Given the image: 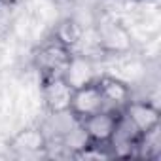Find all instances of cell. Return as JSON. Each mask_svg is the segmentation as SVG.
Returning a JSON list of instances; mask_svg holds the SVG:
<instances>
[{
	"label": "cell",
	"mask_w": 161,
	"mask_h": 161,
	"mask_svg": "<svg viewBox=\"0 0 161 161\" xmlns=\"http://www.w3.org/2000/svg\"><path fill=\"white\" fill-rule=\"evenodd\" d=\"M72 61V49L61 38L53 36L46 40L34 53V66L42 80L46 78H64L68 64Z\"/></svg>",
	"instance_id": "6da1fadb"
},
{
	"label": "cell",
	"mask_w": 161,
	"mask_h": 161,
	"mask_svg": "<svg viewBox=\"0 0 161 161\" xmlns=\"http://www.w3.org/2000/svg\"><path fill=\"white\" fill-rule=\"evenodd\" d=\"M138 138H140V131L129 121V118L123 112H119L112 136L106 142V148L110 150L112 157H135Z\"/></svg>",
	"instance_id": "7a4b0ae2"
},
{
	"label": "cell",
	"mask_w": 161,
	"mask_h": 161,
	"mask_svg": "<svg viewBox=\"0 0 161 161\" xmlns=\"http://www.w3.org/2000/svg\"><path fill=\"white\" fill-rule=\"evenodd\" d=\"M99 110H104V99H103V93H101V87L97 82L86 84V86L76 87L72 91L68 112L74 118L84 119V118H87Z\"/></svg>",
	"instance_id": "3957f363"
},
{
	"label": "cell",
	"mask_w": 161,
	"mask_h": 161,
	"mask_svg": "<svg viewBox=\"0 0 161 161\" xmlns=\"http://www.w3.org/2000/svg\"><path fill=\"white\" fill-rule=\"evenodd\" d=\"M119 112L112 110H99L84 119H80V127H82L86 138L93 144H106L108 138L112 136V131L116 127Z\"/></svg>",
	"instance_id": "277c9868"
},
{
	"label": "cell",
	"mask_w": 161,
	"mask_h": 161,
	"mask_svg": "<svg viewBox=\"0 0 161 161\" xmlns=\"http://www.w3.org/2000/svg\"><path fill=\"white\" fill-rule=\"evenodd\" d=\"M74 87L64 78H46L42 80V99L49 114L68 112Z\"/></svg>",
	"instance_id": "5b68a950"
},
{
	"label": "cell",
	"mask_w": 161,
	"mask_h": 161,
	"mask_svg": "<svg viewBox=\"0 0 161 161\" xmlns=\"http://www.w3.org/2000/svg\"><path fill=\"white\" fill-rule=\"evenodd\" d=\"M97 84L101 87L103 99H104V110L112 112H123L127 103L131 101V89L121 80H116L112 76H101L97 78Z\"/></svg>",
	"instance_id": "8992f818"
},
{
	"label": "cell",
	"mask_w": 161,
	"mask_h": 161,
	"mask_svg": "<svg viewBox=\"0 0 161 161\" xmlns=\"http://www.w3.org/2000/svg\"><path fill=\"white\" fill-rule=\"evenodd\" d=\"M123 114L129 118V121L142 133H148L150 129L159 125V110L146 103V101H129L127 106L123 108Z\"/></svg>",
	"instance_id": "52a82bcc"
},
{
	"label": "cell",
	"mask_w": 161,
	"mask_h": 161,
	"mask_svg": "<svg viewBox=\"0 0 161 161\" xmlns=\"http://www.w3.org/2000/svg\"><path fill=\"white\" fill-rule=\"evenodd\" d=\"M64 80L76 89V87H82L86 84H91V82H97V76H95V70H93V64L91 61H87L86 57H78V55H72V61L68 64V70L64 74Z\"/></svg>",
	"instance_id": "ba28073f"
},
{
	"label": "cell",
	"mask_w": 161,
	"mask_h": 161,
	"mask_svg": "<svg viewBox=\"0 0 161 161\" xmlns=\"http://www.w3.org/2000/svg\"><path fill=\"white\" fill-rule=\"evenodd\" d=\"M161 155V133L159 125L150 129L148 133H142L135 150V157L138 159H157Z\"/></svg>",
	"instance_id": "9c48e42d"
}]
</instances>
